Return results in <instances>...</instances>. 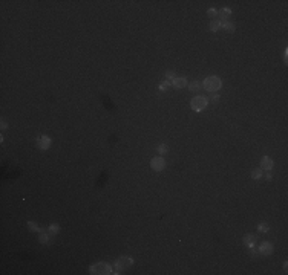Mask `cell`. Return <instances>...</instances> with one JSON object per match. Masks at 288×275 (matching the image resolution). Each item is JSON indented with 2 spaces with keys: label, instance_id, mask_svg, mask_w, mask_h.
Returning a JSON list of instances; mask_svg holds the SVG:
<instances>
[{
  "label": "cell",
  "instance_id": "7",
  "mask_svg": "<svg viewBox=\"0 0 288 275\" xmlns=\"http://www.w3.org/2000/svg\"><path fill=\"white\" fill-rule=\"evenodd\" d=\"M187 78L185 77H175L173 80H172V86L175 87V89H184V87H187Z\"/></svg>",
  "mask_w": 288,
  "mask_h": 275
},
{
  "label": "cell",
  "instance_id": "1",
  "mask_svg": "<svg viewBox=\"0 0 288 275\" xmlns=\"http://www.w3.org/2000/svg\"><path fill=\"white\" fill-rule=\"evenodd\" d=\"M202 87H204L207 92H210V93H216V92L222 87V81H221L219 77L210 75V77H207V78L202 81Z\"/></svg>",
  "mask_w": 288,
  "mask_h": 275
},
{
  "label": "cell",
  "instance_id": "17",
  "mask_svg": "<svg viewBox=\"0 0 288 275\" xmlns=\"http://www.w3.org/2000/svg\"><path fill=\"white\" fill-rule=\"evenodd\" d=\"M251 177H253V179H261V177H262V170H261V168L253 170V171H251Z\"/></svg>",
  "mask_w": 288,
  "mask_h": 275
},
{
  "label": "cell",
  "instance_id": "18",
  "mask_svg": "<svg viewBox=\"0 0 288 275\" xmlns=\"http://www.w3.org/2000/svg\"><path fill=\"white\" fill-rule=\"evenodd\" d=\"M257 229H259L261 232H267L270 228H268V225H267V223H264V222H262V223L259 225V228H257Z\"/></svg>",
  "mask_w": 288,
  "mask_h": 275
},
{
  "label": "cell",
  "instance_id": "5",
  "mask_svg": "<svg viewBox=\"0 0 288 275\" xmlns=\"http://www.w3.org/2000/svg\"><path fill=\"white\" fill-rule=\"evenodd\" d=\"M132 264H133V260H132L130 257H121V258H118V261L115 263L117 270H115L114 273H121L123 269H126V267H129V266H132Z\"/></svg>",
  "mask_w": 288,
  "mask_h": 275
},
{
  "label": "cell",
  "instance_id": "19",
  "mask_svg": "<svg viewBox=\"0 0 288 275\" xmlns=\"http://www.w3.org/2000/svg\"><path fill=\"white\" fill-rule=\"evenodd\" d=\"M48 231H49L51 234H55V232H58V231H60V228H58V226H55V225H51V226L48 228Z\"/></svg>",
  "mask_w": 288,
  "mask_h": 275
},
{
  "label": "cell",
  "instance_id": "14",
  "mask_svg": "<svg viewBox=\"0 0 288 275\" xmlns=\"http://www.w3.org/2000/svg\"><path fill=\"white\" fill-rule=\"evenodd\" d=\"M221 28H224V29L228 31V32H233V31H235V25L230 23L228 20H227V22H221Z\"/></svg>",
  "mask_w": 288,
  "mask_h": 275
},
{
  "label": "cell",
  "instance_id": "23",
  "mask_svg": "<svg viewBox=\"0 0 288 275\" xmlns=\"http://www.w3.org/2000/svg\"><path fill=\"white\" fill-rule=\"evenodd\" d=\"M38 240H40V243H48V240H49V237H48L46 234H42Z\"/></svg>",
  "mask_w": 288,
  "mask_h": 275
},
{
  "label": "cell",
  "instance_id": "11",
  "mask_svg": "<svg viewBox=\"0 0 288 275\" xmlns=\"http://www.w3.org/2000/svg\"><path fill=\"white\" fill-rule=\"evenodd\" d=\"M187 87H188L190 92H199L201 90V83L199 81H191V83L187 84Z\"/></svg>",
  "mask_w": 288,
  "mask_h": 275
},
{
  "label": "cell",
  "instance_id": "13",
  "mask_svg": "<svg viewBox=\"0 0 288 275\" xmlns=\"http://www.w3.org/2000/svg\"><path fill=\"white\" fill-rule=\"evenodd\" d=\"M254 241H256V235H251V234L244 238V243H245L248 248H254Z\"/></svg>",
  "mask_w": 288,
  "mask_h": 275
},
{
  "label": "cell",
  "instance_id": "12",
  "mask_svg": "<svg viewBox=\"0 0 288 275\" xmlns=\"http://www.w3.org/2000/svg\"><path fill=\"white\" fill-rule=\"evenodd\" d=\"M218 29H221V22L219 20H213L209 26V31L210 32H218Z\"/></svg>",
  "mask_w": 288,
  "mask_h": 275
},
{
  "label": "cell",
  "instance_id": "6",
  "mask_svg": "<svg viewBox=\"0 0 288 275\" xmlns=\"http://www.w3.org/2000/svg\"><path fill=\"white\" fill-rule=\"evenodd\" d=\"M257 252H259L261 255H270V254L273 252V245H271L270 241H262L261 246L257 248Z\"/></svg>",
  "mask_w": 288,
  "mask_h": 275
},
{
  "label": "cell",
  "instance_id": "21",
  "mask_svg": "<svg viewBox=\"0 0 288 275\" xmlns=\"http://www.w3.org/2000/svg\"><path fill=\"white\" fill-rule=\"evenodd\" d=\"M210 99H212V102H215V104L219 102V93H218V92H216V93H212V98H210Z\"/></svg>",
  "mask_w": 288,
  "mask_h": 275
},
{
  "label": "cell",
  "instance_id": "20",
  "mask_svg": "<svg viewBox=\"0 0 288 275\" xmlns=\"http://www.w3.org/2000/svg\"><path fill=\"white\" fill-rule=\"evenodd\" d=\"M173 78H175V72H173V70H170V72H166V80L172 81Z\"/></svg>",
  "mask_w": 288,
  "mask_h": 275
},
{
  "label": "cell",
  "instance_id": "9",
  "mask_svg": "<svg viewBox=\"0 0 288 275\" xmlns=\"http://www.w3.org/2000/svg\"><path fill=\"white\" fill-rule=\"evenodd\" d=\"M273 159L271 158H268V156H264L262 159H261V170L262 171H270L271 168H273Z\"/></svg>",
  "mask_w": 288,
  "mask_h": 275
},
{
  "label": "cell",
  "instance_id": "15",
  "mask_svg": "<svg viewBox=\"0 0 288 275\" xmlns=\"http://www.w3.org/2000/svg\"><path fill=\"white\" fill-rule=\"evenodd\" d=\"M156 152H158V155H159V156H164V155L169 152V147H167L166 144H161V145H158Z\"/></svg>",
  "mask_w": 288,
  "mask_h": 275
},
{
  "label": "cell",
  "instance_id": "3",
  "mask_svg": "<svg viewBox=\"0 0 288 275\" xmlns=\"http://www.w3.org/2000/svg\"><path fill=\"white\" fill-rule=\"evenodd\" d=\"M207 105H209V98L201 96V95L193 96V99L190 101V107H191V110H193V112H202Z\"/></svg>",
  "mask_w": 288,
  "mask_h": 275
},
{
  "label": "cell",
  "instance_id": "22",
  "mask_svg": "<svg viewBox=\"0 0 288 275\" xmlns=\"http://www.w3.org/2000/svg\"><path fill=\"white\" fill-rule=\"evenodd\" d=\"M207 14H209L210 17H215V16H218V9H215V8H210V9L207 11Z\"/></svg>",
  "mask_w": 288,
  "mask_h": 275
},
{
  "label": "cell",
  "instance_id": "24",
  "mask_svg": "<svg viewBox=\"0 0 288 275\" xmlns=\"http://www.w3.org/2000/svg\"><path fill=\"white\" fill-rule=\"evenodd\" d=\"M28 226H29V229H32V231H40V228H38L37 225H34L32 222H29V223H28Z\"/></svg>",
  "mask_w": 288,
  "mask_h": 275
},
{
  "label": "cell",
  "instance_id": "10",
  "mask_svg": "<svg viewBox=\"0 0 288 275\" xmlns=\"http://www.w3.org/2000/svg\"><path fill=\"white\" fill-rule=\"evenodd\" d=\"M228 16H231V9H230V8H222V9L218 12V17L221 19L219 22H227Z\"/></svg>",
  "mask_w": 288,
  "mask_h": 275
},
{
  "label": "cell",
  "instance_id": "2",
  "mask_svg": "<svg viewBox=\"0 0 288 275\" xmlns=\"http://www.w3.org/2000/svg\"><path fill=\"white\" fill-rule=\"evenodd\" d=\"M89 272L90 273H95V275H109V273H114L112 270V266L109 263H104V261H98L89 267Z\"/></svg>",
  "mask_w": 288,
  "mask_h": 275
},
{
  "label": "cell",
  "instance_id": "4",
  "mask_svg": "<svg viewBox=\"0 0 288 275\" xmlns=\"http://www.w3.org/2000/svg\"><path fill=\"white\" fill-rule=\"evenodd\" d=\"M166 159L162 158V156H155L152 161H150V168L153 170V171H156V173H159V171H162L164 168H166Z\"/></svg>",
  "mask_w": 288,
  "mask_h": 275
},
{
  "label": "cell",
  "instance_id": "25",
  "mask_svg": "<svg viewBox=\"0 0 288 275\" xmlns=\"http://www.w3.org/2000/svg\"><path fill=\"white\" fill-rule=\"evenodd\" d=\"M0 127H2V130H5V128H8V124L5 121H2V125H0Z\"/></svg>",
  "mask_w": 288,
  "mask_h": 275
},
{
  "label": "cell",
  "instance_id": "26",
  "mask_svg": "<svg viewBox=\"0 0 288 275\" xmlns=\"http://www.w3.org/2000/svg\"><path fill=\"white\" fill-rule=\"evenodd\" d=\"M265 179H267V180H271L273 177H271V174H265Z\"/></svg>",
  "mask_w": 288,
  "mask_h": 275
},
{
  "label": "cell",
  "instance_id": "16",
  "mask_svg": "<svg viewBox=\"0 0 288 275\" xmlns=\"http://www.w3.org/2000/svg\"><path fill=\"white\" fill-rule=\"evenodd\" d=\"M170 86H172V81L166 80V81H162V83L159 84V90H161V92H164V90H167V87H170Z\"/></svg>",
  "mask_w": 288,
  "mask_h": 275
},
{
  "label": "cell",
  "instance_id": "8",
  "mask_svg": "<svg viewBox=\"0 0 288 275\" xmlns=\"http://www.w3.org/2000/svg\"><path fill=\"white\" fill-rule=\"evenodd\" d=\"M49 145H51V138H48V136H40L38 139H37V147H38L40 150H48Z\"/></svg>",
  "mask_w": 288,
  "mask_h": 275
}]
</instances>
